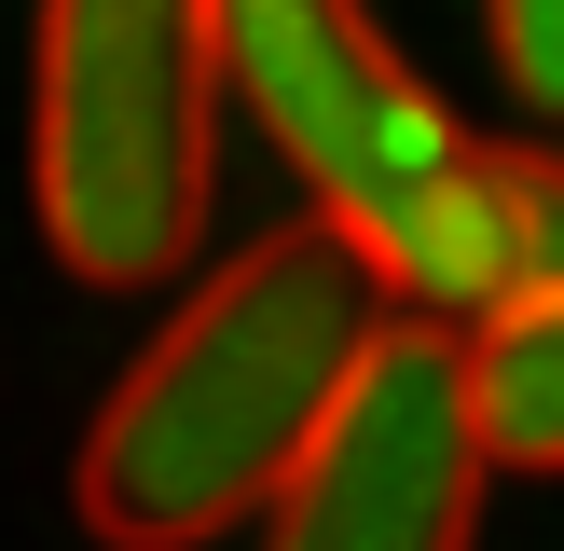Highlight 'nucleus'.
<instances>
[{"mask_svg": "<svg viewBox=\"0 0 564 551\" xmlns=\"http://www.w3.org/2000/svg\"><path fill=\"white\" fill-rule=\"evenodd\" d=\"M386 317H400V290L345 220H290V235L235 248L83 428L69 468L83 523L110 551H207L220 523L275 510V483L345 413L358 358L386 345Z\"/></svg>", "mask_w": 564, "mask_h": 551, "instance_id": "f257e3e1", "label": "nucleus"}, {"mask_svg": "<svg viewBox=\"0 0 564 551\" xmlns=\"http://www.w3.org/2000/svg\"><path fill=\"white\" fill-rule=\"evenodd\" d=\"M220 0H42L28 42V207L97 290H165L220 193Z\"/></svg>", "mask_w": 564, "mask_h": 551, "instance_id": "f03ea898", "label": "nucleus"}, {"mask_svg": "<svg viewBox=\"0 0 564 551\" xmlns=\"http://www.w3.org/2000/svg\"><path fill=\"white\" fill-rule=\"evenodd\" d=\"M220 83L262 125V152L303 180V207L345 220L372 262H400V235L468 152L358 0H220Z\"/></svg>", "mask_w": 564, "mask_h": 551, "instance_id": "7ed1b4c3", "label": "nucleus"}, {"mask_svg": "<svg viewBox=\"0 0 564 551\" xmlns=\"http://www.w3.org/2000/svg\"><path fill=\"white\" fill-rule=\"evenodd\" d=\"M482 483H496L482 345L441 317H386V345L358 358L317 455L275 483L262 551H468L482 538Z\"/></svg>", "mask_w": 564, "mask_h": 551, "instance_id": "20e7f679", "label": "nucleus"}, {"mask_svg": "<svg viewBox=\"0 0 564 551\" xmlns=\"http://www.w3.org/2000/svg\"><path fill=\"white\" fill-rule=\"evenodd\" d=\"M386 290L441 331H510L564 303V152H482L468 138L455 180L427 193V220L400 235Z\"/></svg>", "mask_w": 564, "mask_h": 551, "instance_id": "39448f33", "label": "nucleus"}, {"mask_svg": "<svg viewBox=\"0 0 564 551\" xmlns=\"http://www.w3.org/2000/svg\"><path fill=\"white\" fill-rule=\"evenodd\" d=\"M468 345H482V441H496V468H564V303H538L510 331H468Z\"/></svg>", "mask_w": 564, "mask_h": 551, "instance_id": "423d86ee", "label": "nucleus"}, {"mask_svg": "<svg viewBox=\"0 0 564 551\" xmlns=\"http://www.w3.org/2000/svg\"><path fill=\"white\" fill-rule=\"evenodd\" d=\"M482 42H496V83L538 125H564V0H482Z\"/></svg>", "mask_w": 564, "mask_h": 551, "instance_id": "0eeeda50", "label": "nucleus"}]
</instances>
